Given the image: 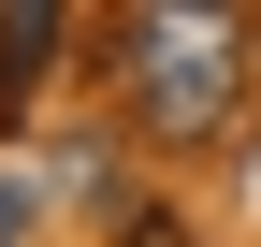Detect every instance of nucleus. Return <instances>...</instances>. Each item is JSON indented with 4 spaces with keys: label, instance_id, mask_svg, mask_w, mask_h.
<instances>
[{
    "label": "nucleus",
    "instance_id": "nucleus-3",
    "mask_svg": "<svg viewBox=\"0 0 261 247\" xmlns=\"http://www.w3.org/2000/svg\"><path fill=\"white\" fill-rule=\"evenodd\" d=\"M130 247H203V233H174V218H145V233H130Z\"/></svg>",
    "mask_w": 261,
    "mask_h": 247
},
{
    "label": "nucleus",
    "instance_id": "nucleus-1",
    "mask_svg": "<svg viewBox=\"0 0 261 247\" xmlns=\"http://www.w3.org/2000/svg\"><path fill=\"white\" fill-rule=\"evenodd\" d=\"M247 102V29L232 15H130V131L203 145Z\"/></svg>",
    "mask_w": 261,
    "mask_h": 247
},
{
    "label": "nucleus",
    "instance_id": "nucleus-2",
    "mask_svg": "<svg viewBox=\"0 0 261 247\" xmlns=\"http://www.w3.org/2000/svg\"><path fill=\"white\" fill-rule=\"evenodd\" d=\"M58 44H73V15H58V0H0V116L58 73Z\"/></svg>",
    "mask_w": 261,
    "mask_h": 247
}]
</instances>
